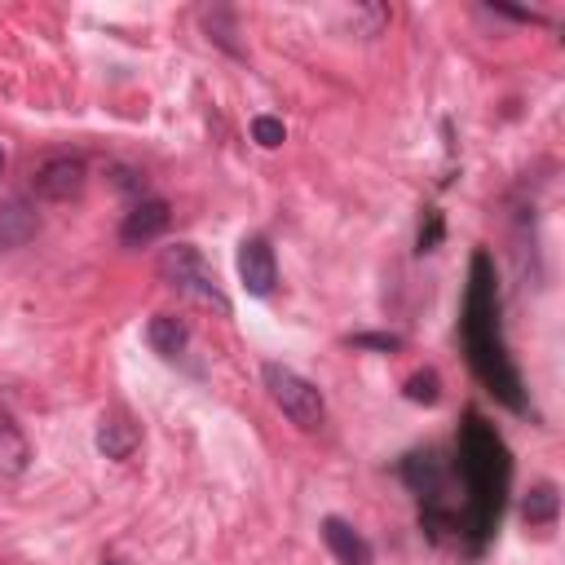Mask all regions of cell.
Here are the masks:
<instances>
[{"label": "cell", "instance_id": "obj_8", "mask_svg": "<svg viewBox=\"0 0 565 565\" xmlns=\"http://www.w3.org/2000/svg\"><path fill=\"white\" fill-rule=\"evenodd\" d=\"M322 543H327V552L340 561V565H371L375 561V547L366 543V534L362 530H353L344 516H322Z\"/></svg>", "mask_w": 565, "mask_h": 565}, {"label": "cell", "instance_id": "obj_6", "mask_svg": "<svg viewBox=\"0 0 565 565\" xmlns=\"http://www.w3.org/2000/svg\"><path fill=\"white\" fill-rule=\"evenodd\" d=\"M238 278L247 287V296H269L278 287V260H274L269 238L252 234L238 243Z\"/></svg>", "mask_w": 565, "mask_h": 565}, {"label": "cell", "instance_id": "obj_7", "mask_svg": "<svg viewBox=\"0 0 565 565\" xmlns=\"http://www.w3.org/2000/svg\"><path fill=\"white\" fill-rule=\"evenodd\" d=\"M402 481L433 508V503L441 499L446 481H450V468H446V459H441L437 450H415V455L402 459Z\"/></svg>", "mask_w": 565, "mask_h": 565}, {"label": "cell", "instance_id": "obj_20", "mask_svg": "<svg viewBox=\"0 0 565 565\" xmlns=\"http://www.w3.org/2000/svg\"><path fill=\"white\" fill-rule=\"evenodd\" d=\"M106 565H115V561H106Z\"/></svg>", "mask_w": 565, "mask_h": 565}, {"label": "cell", "instance_id": "obj_19", "mask_svg": "<svg viewBox=\"0 0 565 565\" xmlns=\"http://www.w3.org/2000/svg\"><path fill=\"white\" fill-rule=\"evenodd\" d=\"M0 172H4V150H0Z\"/></svg>", "mask_w": 565, "mask_h": 565}, {"label": "cell", "instance_id": "obj_11", "mask_svg": "<svg viewBox=\"0 0 565 565\" xmlns=\"http://www.w3.org/2000/svg\"><path fill=\"white\" fill-rule=\"evenodd\" d=\"M31 468V441L22 433V424L0 411V481H18Z\"/></svg>", "mask_w": 565, "mask_h": 565}, {"label": "cell", "instance_id": "obj_9", "mask_svg": "<svg viewBox=\"0 0 565 565\" xmlns=\"http://www.w3.org/2000/svg\"><path fill=\"white\" fill-rule=\"evenodd\" d=\"M168 221H172V212H168V203H163V199H137V203L128 207L124 225H119V238H124L128 247L154 243V238L168 230Z\"/></svg>", "mask_w": 565, "mask_h": 565}, {"label": "cell", "instance_id": "obj_2", "mask_svg": "<svg viewBox=\"0 0 565 565\" xmlns=\"http://www.w3.org/2000/svg\"><path fill=\"white\" fill-rule=\"evenodd\" d=\"M459 477L468 486V521L477 534H490V525L499 521V503H503V486H508V450L499 441V433L468 411L463 433H459Z\"/></svg>", "mask_w": 565, "mask_h": 565}, {"label": "cell", "instance_id": "obj_4", "mask_svg": "<svg viewBox=\"0 0 565 565\" xmlns=\"http://www.w3.org/2000/svg\"><path fill=\"white\" fill-rule=\"evenodd\" d=\"M260 380H265L269 402H274L296 428H305V433L322 428L327 402H322L318 384H309L300 371H291V366H282V362H265V366H260Z\"/></svg>", "mask_w": 565, "mask_h": 565}, {"label": "cell", "instance_id": "obj_1", "mask_svg": "<svg viewBox=\"0 0 565 565\" xmlns=\"http://www.w3.org/2000/svg\"><path fill=\"white\" fill-rule=\"evenodd\" d=\"M463 344H468V362L481 375V384L490 393H499L512 411H521L525 406L521 375L499 335V291H494V265L486 252L472 256V282H468V300H463Z\"/></svg>", "mask_w": 565, "mask_h": 565}, {"label": "cell", "instance_id": "obj_16", "mask_svg": "<svg viewBox=\"0 0 565 565\" xmlns=\"http://www.w3.org/2000/svg\"><path fill=\"white\" fill-rule=\"evenodd\" d=\"M282 137H287L282 119H274V115H256V119H252V141H256V146L274 150V146H282Z\"/></svg>", "mask_w": 565, "mask_h": 565}, {"label": "cell", "instance_id": "obj_12", "mask_svg": "<svg viewBox=\"0 0 565 565\" xmlns=\"http://www.w3.org/2000/svg\"><path fill=\"white\" fill-rule=\"evenodd\" d=\"M146 340L150 349L163 358V362H181L190 353V327L177 318V313H154L146 322Z\"/></svg>", "mask_w": 565, "mask_h": 565}, {"label": "cell", "instance_id": "obj_10", "mask_svg": "<svg viewBox=\"0 0 565 565\" xmlns=\"http://www.w3.org/2000/svg\"><path fill=\"white\" fill-rule=\"evenodd\" d=\"M137 441H141V428L132 424L128 411L110 406V411L97 419V450H102L106 459H132Z\"/></svg>", "mask_w": 565, "mask_h": 565}, {"label": "cell", "instance_id": "obj_5", "mask_svg": "<svg viewBox=\"0 0 565 565\" xmlns=\"http://www.w3.org/2000/svg\"><path fill=\"white\" fill-rule=\"evenodd\" d=\"M84 181H88V168H84V159H75V154H53V159H44V163L35 168V177H31L35 194L49 199V203L79 199V194H84Z\"/></svg>", "mask_w": 565, "mask_h": 565}, {"label": "cell", "instance_id": "obj_15", "mask_svg": "<svg viewBox=\"0 0 565 565\" xmlns=\"http://www.w3.org/2000/svg\"><path fill=\"white\" fill-rule=\"evenodd\" d=\"M406 397L433 406V402L441 397V380H437V371H415V375L406 380Z\"/></svg>", "mask_w": 565, "mask_h": 565}, {"label": "cell", "instance_id": "obj_18", "mask_svg": "<svg viewBox=\"0 0 565 565\" xmlns=\"http://www.w3.org/2000/svg\"><path fill=\"white\" fill-rule=\"evenodd\" d=\"M437 238H441V216H437V212H428V225L419 230V252H433V247H437Z\"/></svg>", "mask_w": 565, "mask_h": 565}, {"label": "cell", "instance_id": "obj_13", "mask_svg": "<svg viewBox=\"0 0 565 565\" xmlns=\"http://www.w3.org/2000/svg\"><path fill=\"white\" fill-rule=\"evenodd\" d=\"M35 230H40V216L26 199L13 194L0 203V247H26L35 238Z\"/></svg>", "mask_w": 565, "mask_h": 565}, {"label": "cell", "instance_id": "obj_17", "mask_svg": "<svg viewBox=\"0 0 565 565\" xmlns=\"http://www.w3.org/2000/svg\"><path fill=\"white\" fill-rule=\"evenodd\" d=\"M353 349H397L402 340L397 335H384V331H362V335H349Z\"/></svg>", "mask_w": 565, "mask_h": 565}, {"label": "cell", "instance_id": "obj_3", "mask_svg": "<svg viewBox=\"0 0 565 565\" xmlns=\"http://www.w3.org/2000/svg\"><path fill=\"white\" fill-rule=\"evenodd\" d=\"M159 278L177 291V296H190V300H199V305H212L221 318H230V296L221 291V282H216V274H212V265L199 256V247H190V243H172V247H163V256H159Z\"/></svg>", "mask_w": 565, "mask_h": 565}, {"label": "cell", "instance_id": "obj_14", "mask_svg": "<svg viewBox=\"0 0 565 565\" xmlns=\"http://www.w3.org/2000/svg\"><path fill=\"white\" fill-rule=\"evenodd\" d=\"M521 516L530 525H556V516H561V490H556V481H539L521 499Z\"/></svg>", "mask_w": 565, "mask_h": 565}]
</instances>
